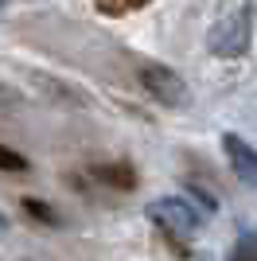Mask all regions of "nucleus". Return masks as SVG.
<instances>
[{"mask_svg": "<svg viewBox=\"0 0 257 261\" xmlns=\"http://www.w3.org/2000/svg\"><path fill=\"white\" fill-rule=\"evenodd\" d=\"M148 222L156 230H164L171 242H187L199 234V226H203V215H199V207H195L191 199L183 195H164L156 199V203H148Z\"/></svg>", "mask_w": 257, "mask_h": 261, "instance_id": "obj_1", "label": "nucleus"}, {"mask_svg": "<svg viewBox=\"0 0 257 261\" xmlns=\"http://www.w3.org/2000/svg\"><path fill=\"white\" fill-rule=\"evenodd\" d=\"M249 32H253V16H249V8H234L230 16H222V20L207 32V47H211V55L234 59V55H242L249 47Z\"/></svg>", "mask_w": 257, "mask_h": 261, "instance_id": "obj_2", "label": "nucleus"}, {"mask_svg": "<svg viewBox=\"0 0 257 261\" xmlns=\"http://www.w3.org/2000/svg\"><path fill=\"white\" fill-rule=\"evenodd\" d=\"M222 148H226L230 168L238 172V179H246V184L257 187V148H253V144H246L242 137H234V133H226V137H222Z\"/></svg>", "mask_w": 257, "mask_h": 261, "instance_id": "obj_3", "label": "nucleus"}, {"mask_svg": "<svg viewBox=\"0 0 257 261\" xmlns=\"http://www.w3.org/2000/svg\"><path fill=\"white\" fill-rule=\"evenodd\" d=\"M144 86H148L152 94H160V98L168 101V106L183 101V94H187V90H183V82H179L175 74H171L168 66H148V70H144Z\"/></svg>", "mask_w": 257, "mask_h": 261, "instance_id": "obj_4", "label": "nucleus"}, {"mask_svg": "<svg viewBox=\"0 0 257 261\" xmlns=\"http://www.w3.org/2000/svg\"><path fill=\"white\" fill-rule=\"evenodd\" d=\"M230 261H257V230L238 238V246L230 250Z\"/></svg>", "mask_w": 257, "mask_h": 261, "instance_id": "obj_5", "label": "nucleus"}]
</instances>
